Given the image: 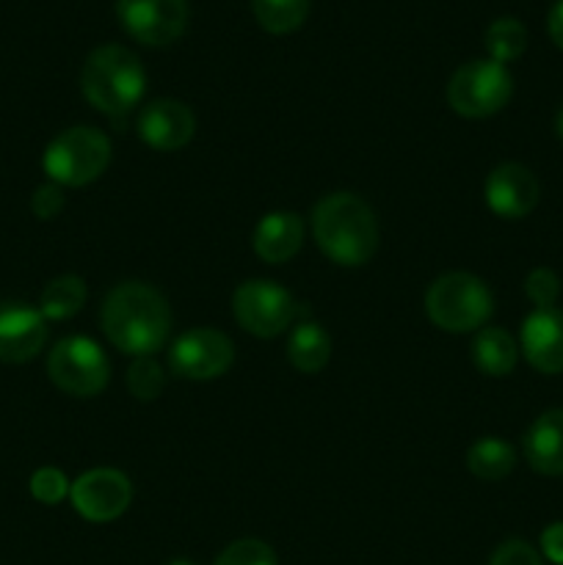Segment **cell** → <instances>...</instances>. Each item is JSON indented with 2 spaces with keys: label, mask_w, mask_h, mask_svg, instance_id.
Wrapping results in <instances>:
<instances>
[{
  "label": "cell",
  "mask_w": 563,
  "mask_h": 565,
  "mask_svg": "<svg viewBox=\"0 0 563 565\" xmlns=\"http://www.w3.org/2000/svg\"><path fill=\"white\" fill-rule=\"evenodd\" d=\"M513 94V77L506 64L491 58L467 61L453 72L447 83V103L458 116L467 119H486L500 114Z\"/></svg>",
  "instance_id": "cell-6"
},
{
  "label": "cell",
  "mask_w": 563,
  "mask_h": 565,
  "mask_svg": "<svg viewBox=\"0 0 563 565\" xmlns=\"http://www.w3.org/2000/svg\"><path fill=\"white\" fill-rule=\"evenodd\" d=\"M425 312L436 329L447 334H469L484 329L495 312V298L484 279L472 274H445L425 292Z\"/></svg>",
  "instance_id": "cell-4"
},
{
  "label": "cell",
  "mask_w": 563,
  "mask_h": 565,
  "mask_svg": "<svg viewBox=\"0 0 563 565\" xmlns=\"http://www.w3.org/2000/svg\"><path fill=\"white\" fill-rule=\"evenodd\" d=\"M254 20L274 36L298 31L309 14V0H252Z\"/></svg>",
  "instance_id": "cell-22"
},
{
  "label": "cell",
  "mask_w": 563,
  "mask_h": 565,
  "mask_svg": "<svg viewBox=\"0 0 563 565\" xmlns=\"http://www.w3.org/2000/svg\"><path fill=\"white\" fill-rule=\"evenodd\" d=\"M469 472L486 483H497V480L508 478L517 467V450L508 441L497 439V436H484L475 441L467 452Z\"/></svg>",
  "instance_id": "cell-20"
},
{
  "label": "cell",
  "mask_w": 563,
  "mask_h": 565,
  "mask_svg": "<svg viewBox=\"0 0 563 565\" xmlns=\"http://www.w3.org/2000/svg\"><path fill=\"white\" fill-rule=\"evenodd\" d=\"M70 500L86 522H114L132 502L130 478L119 469H92L72 483Z\"/></svg>",
  "instance_id": "cell-11"
},
{
  "label": "cell",
  "mask_w": 563,
  "mask_h": 565,
  "mask_svg": "<svg viewBox=\"0 0 563 565\" xmlns=\"http://www.w3.org/2000/svg\"><path fill=\"white\" fill-rule=\"evenodd\" d=\"M47 342V320L22 301L0 303V362L22 364L39 356Z\"/></svg>",
  "instance_id": "cell-12"
},
{
  "label": "cell",
  "mask_w": 563,
  "mask_h": 565,
  "mask_svg": "<svg viewBox=\"0 0 563 565\" xmlns=\"http://www.w3.org/2000/svg\"><path fill=\"white\" fill-rule=\"evenodd\" d=\"M235 362V345L224 331L193 329L177 337L169 351V367L177 379L210 381L224 375Z\"/></svg>",
  "instance_id": "cell-9"
},
{
  "label": "cell",
  "mask_w": 563,
  "mask_h": 565,
  "mask_svg": "<svg viewBox=\"0 0 563 565\" xmlns=\"http://www.w3.org/2000/svg\"><path fill=\"white\" fill-rule=\"evenodd\" d=\"M83 303H86V285L81 276L66 274L44 287L39 298V312L44 315V320H70L81 312Z\"/></svg>",
  "instance_id": "cell-21"
},
{
  "label": "cell",
  "mask_w": 563,
  "mask_h": 565,
  "mask_svg": "<svg viewBox=\"0 0 563 565\" xmlns=\"http://www.w3.org/2000/svg\"><path fill=\"white\" fill-rule=\"evenodd\" d=\"M555 130H557V136L563 138V108L557 110V119H555Z\"/></svg>",
  "instance_id": "cell-32"
},
{
  "label": "cell",
  "mask_w": 563,
  "mask_h": 565,
  "mask_svg": "<svg viewBox=\"0 0 563 565\" xmlns=\"http://www.w3.org/2000/svg\"><path fill=\"white\" fill-rule=\"evenodd\" d=\"M213 565H279L276 561V552L270 550L265 541L257 539H241L232 541Z\"/></svg>",
  "instance_id": "cell-25"
},
{
  "label": "cell",
  "mask_w": 563,
  "mask_h": 565,
  "mask_svg": "<svg viewBox=\"0 0 563 565\" xmlns=\"http://www.w3.org/2000/svg\"><path fill=\"white\" fill-rule=\"evenodd\" d=\"M541 552L550 563L563 565V522L550 524V527L541 533Z\"/></svg>",
  "instance_id": "cell-30"
},
{
  "label": "cell",
  "mask_w": 563,
  "mask_h": 565,
  "mask_svg": "<svg viewBox=\"0 0 563 565\" xmlns=\"http://www.w3.org/2000/svg\"><path fill=\"white\" fill-rule=\"evenodd\" d=\"M522 353L544 375L563 373V312L561 309H533L522 320Z\"/></svg>",
  "instance_id": "cell-15"
},
{
  "label": "cell",
  "mask_w": 563,
  "mask_h": 565,
  "mask_svg": "<svg viewBox=\"0 0 563 565\" xmlns=\"http://www.w3.org/2000/svg\"><path fill=\"white\" fill-rule=\"evenodd\" d=\"M166 386V373L152 356H136L127 370V390L138 401H155Z\"/></svg>",
  "instance_id": "cell-24"
},
{
  "label": "cell",
  "mask_w": 563,
  "mask_h": 565,
  "mask_svg": "<svg viewBox=\"0 0 563 565\" xmlns=\"http://www.w3.org/2000/svg\"><path fill=\"white\" fill-rule=\"evenodd\" d=\"M546 31H550L552 42L563 50V0L561 3L552 6L550 11V20H546Z\"/></svg>",
  "instance_id": "cell-31"
},
{
  "label": "cell",
  "mask_w": 563,
  "mask_h": 565,
  "mask_svg": "<svg viewBox=\"0 0 563 565\" xmlns=\"http://www.w3.org/2000/svg\"><path fill=\"white\" fill-rule=\"evenodd\" d=\"M484 44L491 61L508 64V61H517L528 47V28L513 17H500L486 28Z\"/></svg>",
  "instance_id": "cell-23"
},
{
  "label": "cell",
  "mask_w": 563,
  "mask_h": 565,
  "mask_svg": "<svg viewBox=\"0 0 563 565\" xmlns=\"http://www.w3.org/2000/svg\"><path fill=\"white\" fill-rule=\"evenodd\" d=\"M47 375L72 397H94L108 386L110 364L103 348L88 337H66L47 356Z\"/></svg>",
  "instance_id": "cell-7"
},
{
  "label": "cell",
  "mask_w": 563,
  "mask_h": 565,
  "mask_svg": "<svg viewBox=\"0 0 563 565\" xmlns=\"http://www.w3.org/2000/svg\"><path fill=\"white\" fill-rule=\"evenodd\" d=\"M196 132V116L180 99H152L138 114V136L155 152H177Z\"/></svg>",
  "instance_id": "cell-13"
},
{
  "label": "cell",
  "mask_w": 563,
  "mask_h": 565,
  "mask_svg": "<svg viewBox=\"0 0 563 565\" xmlns=\"http://www.w3.org/2000/svg\"><path fill=\"white\" fill-rule=\"evenodd\" d=\"M301 243L304 221L301 215L290 213V210H274V213L263 215L259 224L254 226V254L268 265H282L293 259L301 252Z\"/></svg>",
  "instance_id": "cell-16"
},
{
  "label": "cell",
  "mask_w": 563,
  "mask_h": 565,
  "mask_svg": "<svg viewBox=\"0 0 563 565\" xmlns=\"http://www.w3.org/2000/svg\"><path fill=\"white\" fill-rule=\"evenodd\" d=\"M524 458L546 478L563 475V408L544 412L524 434Z\"/></svg>",
  "instance_id": "cell-17"
},
{
  "label": "cell",
  "mask_w": 563,
  "mask_h": 565,
  "mask_svg": "<svg viewBox=\"0 0 563 565\" xmlns=\"http://www.w3.org/2000/svg\"><path fill=\"white\" fill-rule=\"evenodd\" d=\"M489 565H544L541 555L528 544V541L511 539L506 544H500L491 555Z\"/></svg>",
  "instance_id": "cell-28"
},
{
  "label": "cell",
  "mask_w": 563,
  "mask_h": 565,
  "mask_svg": "<svg viewBox=\"0 0 563 565\" xmlns=\"http://www.w3.org/2000/svg\"><path fill=\"white\" fill-rule=\"evenodd\" d=\"M31 210L39 221H53L55 215L64 210V193H61V185H55V182L39 185L31 196Z\"/></svg>",
  "instance_id": "cell-29"
},
{
  "label": "cell",
  "mask_w": 563,
  "mask_h": 565,
  "mask_svg": "<svg viewBox=\"0 0 563 565\" xmlns=\"http://www.w3.org/2000/svg\"><path fill=\"white\" fill-rule=\"evenodd\" d=\"M81 92L99 114L121 119L141 103L147 92L141 58L121 44H103L92 50L81 72Z\"/></svg>",
  "instance_id": "cell-3"
},
{
  "label": "cell",
  "mask_w": 563,
  "mask_h": 565,
  "mask_svg": "<svg viewBox=\"0 0 563 565\" xmlns=\"http://www.w3.org/2000/svg\"><path fill=\"white\" fill-rule=\"evenodd\" d=\"M524 296L530 298L535 309L555 307L557 296H561V279L550 268L530 270L528 279H524Z\"/></svg>",
  "instance_id": "cell-27"
},
{
  "label": "cell",
  "mask_w": 563,
  "mask_h": 565,
  "mask_svg": "<svg viewBox=\"0 0 563 565\" xmlns=\"http://www.w3.org/2000/svg\"><path fill=\"white\" fill-rule=\"evenodd\" d=\"M312 235L331 263L359 268L379 248V221L357 193H329L312 210Z\"/></svg>",
  "instance_id": "cell-2"
},
{
  "label": "cell",
  "mask_w": 563,
  "mask_h": 565,
  "mask_svg": "<svg viewBox=\"0 0 563 565\" xmlns=\"http://www.w3.org/2000/svg\"><path fill=\"white\" fill-rule=\"evenodd\" d=\"M121 28L147 47H166L185 33V0H116Z\"/></svg>",
  "instance_id": "cell-10"
},
{
  "label": "cell",
  "mask_w": 563,
  "mask_h": 565,
  "mask_svg": "<svg viewBox=\"0 0 563 565\" xmlns=\"http://www.w3.org/2000/svg\"><path fill=\"white\" fill-rule=\"evenodd\" d=\"M70 480H66V475L61 469L44 467L31 475V494L42 505H59L64 497H70Z\"/></svg>",
  "instance_id": "cell-26"
},
{
  "label": "cell",
  "mask_w": 563,
  "mask_h": 565,
  "mask_svg": "<svg viewBox=\"0 0 563 565\" xmlns=\"http://www.w3.org/2000/svg\"><path fill=\"white\" fill-rule=\"evenodd\" d=\"M99 323L110 345L121 353L155 356L169 342L171 309L155 287L144 281H121L105 296Z\"/></svg>",
  "instance_id": "cell-1"
},
{
  "label": "cell",
  "mask_w": 563,
  "mask_h": 565,
  "mask_svg": "<svg viewBox=\"0 0 563 565\" xmlns=\"http://www.w3.org/2000/svg\"><path fill=\"white\" fill-rule=\"evenodd\" d=\"M110 163V141L97 127L77 125L55 136L42 158L44 174L61 188H83L105 174Z\"/></svg>",
  "instance_id": "cell-5"
},
{
  "label": "cell",
  "mask_w": 563,
  "mask_h": 565,
  "mask_svg": "<svg viewBox=\"0 0 563 565\" xmlns=\"http://www.w3.org/2000/svg\"><path fill=\"white\" fill-rule=\"evenodd\" d=\"M169 565H196V563H191V561H171Z\"/></svg>",
  "instance_id": "cell-33"
},
{
  "label": "cell",
  "mask_w": 563,
  "mask_h": 565,
  "mask_svg": "<svg viewBox=\"0 0 563 565\" xmlns=\"http://www.w3.org/2000/svg\"><path fill=\"white\" fill-rule=\"evenodd\" d=\"M519 359V348L506 329H480L472 340V364L478 373L489 379H506L513 373Z\"/></svg>",
  "instance_id": "cell-18"
},
{
  "label": "cell",
  "mask_w": 563,
  "mask_h": 565,
  "mask_svg": "<svg viewBox=\"0 0 563 565\" xmlns=\"http://www.w3.org/2000/svg\"><path fill=\"white\" fill-rule=\"evenodd\" d=\"M287 359L298 373H320L331 359V340L323 326L315 323V320L296 323V329L290 331V340H287Z\"/></svg>",
  "instance_id": "cell-19"
},
{
  "label": "cell",
  "mask_w": 563,
  "mask_h": 565,
  "mask_svg": "<svg viewBox=\"0 0 563 565\" xmlns=\"http://www.w3.org/2000/svg\"><path fill=\"white\" fill-rule=\"evenodd\" d=\"M539 180L528 166L502 163L486 177V204H489L491 213L506 221H517L533 213L535 204H539Z\"/></svg>",
  "instance_id": "cell-14"
},
{
  "label": "cell",
  "mask_w": 563,
  "mask_h": 565,
  "mask_svg": "<svg viewBox=\"0 0 563 565\" xmlns=\"http://www.w3.org/2000/svg\"><path fill=\"white\" fill-rule=\"evenodd\" d=\"M232 315L243 331L259 340H270L290 329L298 315V303L276 281L248 279L232 296Z\"/></svg>",
  "instance_id": "cell-8"
}]
</instances>
